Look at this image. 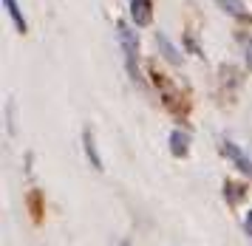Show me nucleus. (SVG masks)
Wrapping results in <instances>:
<instances>
[{"instance_id": "f257e3e1", "label": "nucleus", "mask_w": 252, "mask_h": 246, "mask_svg": "<svg viewBox=\"0 0 252 246\" xmlns=\"http://www.w3.org/2000/svg\"><path fill=\"white\" fill-rule=\"evenodd\" d=\"M119 40H122V48H125V57H127V71H130V77H139V71H136V34L127 29V23L119 20Z\"/></svg>"}, {"instance_id": "f03ea898", "label": "nucleus", "mask_w": 252, "mask_h": 246, "mask_svg": "<svg viewBox=\"0 0 252 246\" xmlns=\"http://www.w3.org/2000/svg\"><path fill=\"white\" fill-rule=\"evenodd\" d=\"M130 14H133L136 26H148V23L153 20V6H150V0H133V3H130Z\"/></svg>"}, {"instance_id": "7ed1b4c3", "label": "nucleus", "mask_w": 252, "mask_h": 246, "mask_svg": "<svg viewBox=\"0 0 252 246\" xmlns=\"http://www.w3.org/2000/svg\"><path fill=\"white\" fill-rule=\"evenodd\" d=\"M187 150H190V136L184 133V130H173L170 133V153L179 156V158H184Z\"/></svg>"}, {"instance_id": "20e7f679", "label": "nucleus", "mask_w": 252, "mask_h": 246, "mask_svg": "<svg viewBox=\"0 0 252 246\" xmlns=\"http://www.w3.org/2000/svg\"><path fill=\"white\" fill-rule=\"evenodd\" d=\"M218 3L224 6V11H229V14H235V17H244V20L250 17V11L244 9V3H241V0H218Z\"/></svg>"}, {"instance_id": "39448f33", "label": "nucleus", "mask_w": 252, "mask_h": 246, "mask_svg": "<svg viewBox=\"0 0 252 246\" xmlns=\"http://www.w3.org/2000/svg\"><path fill=\"white\" fill-rule=\"evenodd\" d=\"M3 6L9 9V14H12V20H14V26L23 31L26 29V20H23V14H20V9H17V0H3Z\"/></svg>"}, {"instance_id": "423d86ee", "label": "nucleus", "mask_w": 252, "mask_h": 246, "mask_svg": "<svg viewBox=\"0 0 252 246\" xmlns=\"http://www.w3.org/2000/svg\"><path fill=\"white\" fill-rule=\"evenodd\" d=\"M227 153H229V158H235V161H238V164H241V170H247V173H252V164H250V161H247V158H244V153H241L238 147L227 145Z\"/></svg>"}, {"instance_id": "0eeeda50", "label": "nucleus", "mask_w": 252, "mask_h": 246, "mask_svg": "<svg viewBox=\"0 0 252 246\" xmlns=\"http://www.w3.org/2000/svg\"><path fill=\"white\" fill-rule=\"evenodd\" d=\"M85 147H88V156H91V161H94V164H96V167H102V164H99V158H96V153H94L91 136H85Z\"/></svg>"}, {"instance_id": "6e6552de", "label": "nucleus", "mask_w": 252, "mask_h": 246, "mask_svg": "<svg viewBox=\"0 0 252 246\" xmlns=\"http://www.w3.org/2000/svg\"><path fill=\"white\" fill-rule=\"evenodd\" d=\"M247 62H250V65H252V40H250V43H247Z\"/></svg>"}, {"instance_id": "1a4fd4ad", "label": "nucleus", "mask_w": 252, "mask_h": 246, "mask_svg": "<svg viewBox=\"0 0 252 246\" xmlns=\"http://www.w3.org/2000/svg\"><path fill=\"white\" fill-rule=\"evenodd\" d=\"M247 229H250V232H252V213L247 215Z\"/></svg>"}]
</instances>
